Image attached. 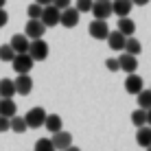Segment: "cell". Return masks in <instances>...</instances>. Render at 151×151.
<instances>
[{
  "label": "cell",
  "instance_id": "obj_1",
  "mask_svg": "<svg viewBox=\"0 0 151 151\" xmlns=\"http://www.w3.org/2000/svg\"><path fill=\"white\" fill-rule=\"evenodd\" d=\"M48 44H46L42 37H37V40H31L29 42V50L27 53L31 55V59L33 61H44L46 57H48Z\"/></svg>",
  "mask_w": 151,
  "mask_h": 151
},
{
  "label": "cell",
  "instance_id": "obj_2",
  "mask_svg": "<svg viewBox=\"0 0 151 151\" xmlns=\"http://www.w3.org/2000/svg\"><path fill=\"white\" fill-rule=\"evenodd\" d=\"M9 64L13 66V72H18V75H29L35 61L31 59L29 53H18V55H13V59L9 61Z\"/></svg>",
  "mask_w": 151,
  "mask_h": 151
},
{
  "label": "cell",
  "instance_id": "obj_3",
  "mask_svg": "<svg viewBox=\"0 0 151 151\" xmlns=\"http://www.w3.org/2000/svg\"><path fill=\"white\" fill-rule=\"evenodd\" d=\"M44 118H46V110L44 107H31L24 116V123H27L29 129H37L44 125Z\"/></svg>",
  "mask_w": 151,
  "mask_h": 151
},
{
  "label": "cell",
  "instance_id": "obj_4",
  "mask_svg": "<svg viewBox=\"0 0 151 151\" xmlns=\"http://www.w3.org/2000/svg\"><path fill=\"white\" fill-rule=\"evenodd\" d=\"M59 13L61 11L55 7V4H44L40 20H42V24H44L46 29H48V27H57V24H59Z\"/></svg>",
  "mask_w": 151,
  "mask_h": 151
},
{
  "label": "cell",
  "instance_id": "obj_5",
  "mask_svg": "<svg viewBox=\"0 0 151 151\" xmlns=\"http://www.w3.org/2000/svg\"><path fill=\"white\" fill-rule=\"evenodd\" d=\"M79 11H77L75 7H66V9H61V13H59V24L61 27H66V29H75L77 24H79Z\"/></svg>",
  "mask_w": 151,
  "mask_h": 151
},
{
  "label": "cell",
  "instance_id": "obj_6",
  "mask_svg": "<svg viewBox=\"0 0 151 151\" xmlns=\"http://www.w3.org/2000/svg\"><path fill=\"white\" fill-rule=\"evenodd\" d=\"M90 11L96 20H107L112 15V0H96V2H92Z\"/></svg>",
  "mask_w": 151,
  "mask_h": 151
},
{
  "label": "cell",
  "instance_id": "obj_7",
  "mask_svg": "<svg viewBox=\"0 0 151 151\" xmlns=\"http://www.w3.org/2000/svg\"><path fill=\"white\" fill-rule=\"evenodd\" d=\"M88 33L92 35L94 40H105L107 33H110V27H107V20H92L90 27H88Z\"/></svg>",
  "mask_w": 151,
  "mask_h": 151
},
{
  "label": "cell",
  "instance_id": "obj_8",
  "mask_svg": "<svg viewBox=\"0 0 151 151\" xmlns=\"http://www.w3.org/2000/svg\"><path fill=\"white\" fill-rule=\"evenodd\" d=\"M50 142H53L55 151H64L66 147H70V145H72V134H70V132H64V129H59V132L53 134Z\"/></svg>",
  "mask_w": 151,
  "mask_h": 151
},
{
  "label": "cell",
  "instance_id": "obj_9",
  "mask_svg": "<svg viewBox=\"0 0 151 151\" xmlns=\"http://www.w3.org/2000/svg\"><path fill=\"white\" fill-rule=\"evenodd\" d=\"M13 86H15V94L27 96L33 90V79H31V75H18L13 79Z\"/></svg>",
  "mask_w": 151,
  "mask_h": 151
},
{
  "label": "cell",
  "instance_id": "obj_10",
  "mask_svg": "<svg viewBox=\"0 0 151 151\" xmlns=\"http://www.w3.org/2000/svg\"><path fill=\"white\" fill-rule=\"evenodd\" d=\"M46 33V27L42 24V20H29L27 27H24V35L29 40H37V37H44Z\"/></svg>",
  "mask_w": 151,
  "mask_h": 151
},
{
  "label": "cell",
  "instance_id": "obj_11",
  "mask_svg": "<svg viewBox=\"0 0 151 151\" xmlns=\"http://www.w3.org/2000/svg\"><path fill=\"white\" fill-rule=\"evenodd\" d=\"M118 70H123V72H136L138 70L136 55H129V53L121 55V57H118Z\"/></svg>",
  "mask_w": 151,
  "mask_h": 151
},
{
  "label": "cell",
  "instance_id": "obj_12",
  "mask_svg": "<svg viewBox=\"0 0 151 151\" xmlns=\"http://www.w3.org/2000/svg\"><path fill=\"white\" fill-rule=\"evenodd\" d=\"M125 90L129 92V94L136 96L140 90H142V77H138L136 72H129V77L125 79Z\"/></svg>",
  "mask_w": 151,
  "mask_h": 151
},
{
  "label": "cell",
  "instance_id": "obj_13",
  "mask_svg": "<svg viewBox=\"0 0 151 151\" xmlns=\"http://www.w3.org/2000/svg\"><path fill=\"white\" fill-rule=\"evenodd\" d=\"M132 0H112V13L118 15V18H125V15L132 13Z\"/></svg>",
  "mask_w": 151,
  "mask_h": 151
},
{
  "label": "cell",
  "instance_id": "obj_14",
  "mask_svg": "<svg viewBox=\"0 0 151 151\" xmlns=\"http://www.w3.org/2000/svg\"><path fill=\"white\" fill-rule=\"evenodd\" d=\"M29 37L27 35H20V33H15V35H11V42H9V46L15 50V55L18 53H27L29 50Z\"/></svg>",
  "mask_w": 151,
  "mask_h": 151
},
{
  "label": "cell",
  "instance_id": "obj_15",
  "mask_svg": "<svg viewBox=\"0 0 151 151\" xmlns=\"http://www.w3.org/2000/svg\"><path fill=\"white\" fill-rule=\"evenodd\" d=\"M105 40H107V44H110V48L118 53V50H123V46H125V40H127V37H125V35L121 33V31H110Z\"/></svg>",
  "mask_w": 151,
  "mask_h": 151
},
{
  "label": "cell",
  "instance_id": "obj_16",
  "mask_svg": "<svg viewBox=\"0 0 151 151\" xmlns=\"http://www.w3.org/2000/svg\"><path fill=\"white\" fill-rule=\"evenodd\" d=\"M42 127H46L50 134H55V132H59V129H64V121H61L59 114H46L44 125H42Z\"/></svg>",
  "mask_w": 151,
  "mask_h": 151
},
{
  "label": "cell",
  "instance_id": "obj_17",
  "mask_svg": "<svg viewBox=\"0 0 151 151\" xmlns=\"http://www.w3.org/2000/svg\"><path fill=\"white\" fill-rule=\"evenodd\" d=\"M136 142L140 145V147H145V149L151 145V127H149V125L138 127V132H136Z\"/></svg>",
  "mask_w": 151,
  "mask_h": 151
},
{
  "label": "cell",
  "instance_id": "obj_18",
  "mask_svg": "<svg viewBox=\"0 0 151 151\" xmlns=\"http://www.w3.org/2000/svg\"><path fill=\"white\" fill-rule=\"evenodd\" d=\"M13 114H18V105L13 103V99H0V116L11 118Z\"/></svg>",
  "mask_w": 151,
  "mask_h": 151
},
{
  "label": "cell",
  "instance_id": "obj_19",
  "mask_svg": "<svg viewBox=\"0 0 151 151\" xmlns=\"http://www.w3.org/2000/svg\"><path fill=\"white\" fill-rule=\"evenodd\" d=\"M116 31H121L125 37H129V35L136 33V24H134V20H129V15H125V18L118 20V29Z\"/></svg>",
  "mask_w": 151,
  "mask_h": 151
},
{
  "label": "cell",
  "instance_id": "obj_20",
  "mask_svg": "<svg viewBox=\"0 0 151 151\" xmlns=\"http://www.w3.org/2000/svg\"><path fill=\"white\" fill-rule=\"evenodd\" d=\"M13 96H15L13 79H0V99H13Z\"/></svg>",
  "mask_w": 151,
  "mask_h": 151
},
{
  "label": "cell",
  "instance_id": "obj_21",
  "mask_svg": "<svg viewBox=\"0 0 151 151\" xmlns=\"http://www.w3.org/2000/svg\"><path fill=\"white\" fill-rule=\"evenodd\" d=\"M9 129L11 132H15V134H24L27 132V123H24V116H18V114H13L11 118H9Z\"/></svg>",
  "mask_w": 151,
  "mask_h": 151
},
{
  "label": "cell",
  "instance_id": "obj_22",
  "mask_svg": "<svg viewBox=\"0 0 151 151\" xmlns=\"http://www.w3.org/2000/svg\"><path fill=\"white\" fill-rule=\"evenodd\" d=\"M123 50H125V53H129V55H140V50H142V44H140L136 37H132V35H129V37L125 40Z\"/></svg>",
  "mask_w": 151,
  "mask_h": 151
},
{
  "label": "cell",
  "instance_id": "obj_23",
  "mask_svg": "<svg viewBox=\"0 0 151 151\" xmlns=\"http://www.w3.org/2000/svg\"><path fill=\"white\" fill-rule=\"evenodd\" d=\"M136 103H138V107H142V110H149L151 107V88L149 90H140L138 94H136Z\"/></svg>",
  "mask_w": 151,
  "mask_h": 151
},
{
  "label": "cell",
  "instance_id": "obj_24",
  "mask_svg": "<svg viewBox=\"0 0 151 151\" xmlns=\"http://www.w3.org/2000/svg\"><path fill=\"white\" fill-rule=\"evenodd\" d=\"M132 123L136 125V127H142V125H147V110H142V107L134 110V112H132Z\"/></svg>",
  "mask_w": 151,
  "mask_h": 151
},
{
  "label": "cell",
  "instance_id": "obj_25",
  "mask_svg": "<svg viewBox=\"0 0 151 151\" xmlns=\"http://www.w3.org/2000/svg\"><path fill=\"white\" fill-rule=\"evenodd\" d=\"M42 4L37 2H33V4H29V9H27V15H29V20H40V15H42Z\"/></svg>",
  "mask_w": 151,
  "mask_h": 151
},
{
  "label": "cell",
  "instance_id": "obj_26",
  "mask_svg": "<svg viewBox=\"0 0 151 151\" xmlns=\"http://www.w3.org/2000/svg\"><path fill=\"white\" fill-rule=\"evenodd\" d=\"M33 151H55V147H53V142H50V138H40L37 142H35Z\"/></svg>",
  "mask_w": 151,
  "mask_h": 151
},
{
  "label": "cell",
  "instance_id": "obj_27",
  "mask_svg": "<svg viewBox=\"0 0 151 151\" xmlns=\"http://www.w3.org/2000/svg\"><path fill=\"white\" fill-rule=\"evenodd\" d=\"M13 55H15V50H13L9 44H2V46H0V61H11Z\"/></svg>",
  "mask_w": 151,
  "mask_h": 151
},
{
  "label": "cell",
  "instance_id": "obj_28",
  "mask_svg": "<svg viewBox=\"0 0 151 151\" xmlns=\"http://www.w3.org/2000/svg\"><path fill=\"white\" fill-rule=\"evenodd\" d=\"M75 9H77L79 13H90L92 0H77V2H75Z\"/></svg>",
  "mask_w": 151,
  "mask_h": 151
},
{
  "label": "cell",
  "instance_id": "obj_29",
  "mask_svg": "<svg viewBox=\"0 0 151 151\" xmlns=\"http://www.w3.org/2000/svg\"><path fill=\"white\" fill-rule=\"evenodd\" d=\"M105 68H107V70H112V72H118V59H114V57L105 59Z\"/></svg>",
  "mask_w": 151,
  "mask_h": 151
},
{
  "label": "cell",
  "instance_id": "obj_30",
  "mask_svg": "<svg viewBox=\"0 0 151 151\" xmlns=\"http://www.w3.org/2000/svg\"><path fill=\"white\" fill-rule=\"evenodd\" d=\"M70 2H72V0H50V4H55L59 11H61V9H66V7H70Z\"/></svg>",
  "mask_w": 151,
  "mask_h": 151
},
{
  "label": "cell",
  "instance_id": "obj_31",
  "mask_svg": "<svg viewBox=\"0 0 151 151\" xmlns=\"http://www.w3.org/2000/svg\"><path fill=\"white\" fill-rule=\"evenodd\" d=\"M7 22H9V13L4 11V7H0V29H2Z\"/></svg>",
  "mask_w": 151,
  "mask_h": 151
},
{
  "label": "cell",
  "instance_id": "obj_32",
  "mask_svg": "<svg viewBox=\"0 0 151 151\" xmlns=\"http://www.w3.org/2000/svg\"><path fill=\"white\" fill-rule=\"evenodd\" d=\"M9 132V118L7 116H0V134Z\"/></svg>",
  "mask_w": 151,
  "mask_h": 151
},
{
  "label": "cell",
  "instance_id": "obj_33",
  "mask_svg": "<svg viewBox=\"0 0 151 151\" xmlns=\"http://www.w3.org/2000/svg\"><path fill=\"white\" fill-rule=\"evenodd\" d=\"M151 0H132V4H140V7H145V4H149Z\"/></svg>",
  "mask_w": 151,
  "mask_h": 151
},
{
  "label": "cell",
  "instance_id": "obj_34",
  "mask_svg": "<svg viewBox=\"0 0 151 151\" xmlns=\"http://www.w3.org/2000/svg\"><path fill=\"white\" fill-rule=\"evenodd\" d=\"M64 151H81V149H79V147H75V145H70V147H66Z\"/></svg>",
  "mask_w": 151,
  "mask_h": 151
},
{
  "label": "cell",
  "instance_id": "obj_35",
  "mask_svg": "<svg viewBox=\"0 0 151 151\" xmlns=\"http://www.w3.org/2000/svg\"><path fill=\"white\" fill-rule=\"evenodd\" d=\"M147 125H149V127H151V107H149V110H147Z\"/></svg>",
  "mask_w": 151,
  "mask_h": 151
},
{
  "label": "cell",
  "instance_id": "obj_36",
  "mask_svg": "<svg viewBox=\"0 0 151 151\" xmlns=\"http://www.w3.org/2000/svg\"><path fill=\"white\" fill-rule=\"evenodd\" d=\"M35 2H37V4H42V7H44V4H50V0H35Z\"/></svg>",
  "mask_w": 151,
  "mask_h": 151
},
{
  "label": "cell",
  "instance_id": "obj_37",
  "mask_svg": "<svg viewBox=\"0 0 151 151\" xmlns=\"http://www.w3.org/2000/svg\"><path fill=\"white\" fill-rule=\"evenodd\" d=\"M4 2H7V0H0V7H4Z\"/></svg>",
  "mask_w": 151,
  "mask_h": 151
},
{
  "label": "cell",
  "instance_id": "obj_38",
  "mask_svg": "<svg viewBox=\"0 0 151 151\" xmlns=\"http://www.w3.org/2000/svg\"><path fill=\"white\" fill-rule=\"evenodd\" d=\"M147 151H151V145H149V147H147Z\"/></svg>",
  "mask_w": 151,
  "mask_h": 151
}]
</instances>
